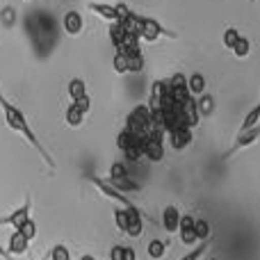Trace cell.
<instances>
[{"mask_svg": "<svg viewBox=\"0 0 260 260\" xmlns=\"http://www.w3.org/2000/svg\"><path fill=\"white\" fill-rule=\"evenodd\" d=\"M208 247H210V240H206V242H199L197 249H192L189 253H185L180 260H201V256L208 251Z\"/></svg>", "mask_w": 260, "mask_h": 260, "instance_id": "cell-31", "label": "cell"}, {"mask_svg": "<svg viewBox=\"0 0 260 260\" xmlns=\"http://www.w3.org/2000/svg\"><path fill=\"white\" fill-rule=\"evenodd\" d=\"M48 253H50V260H71V251L64 244H55Z\"/></svg>", "mask_w": 260, "mask_h": 260, "instance_id": "cell-32", "label": "cell"}, {"mask_svg": "<svg viewBox=\"0 0 260 260\" xmlns=\"http://www.w3.org/2000/svg\"><path fill=\"white\" fill-rule=\"evenodd\" d=\"M165 135L162 130H151L144 137V157L148 162H162L165 160Z\"/></svg>", "mask_w": 260, "mask_h": 260, "instance_id": "cell-3", "label": "cell"}, {"mask_svg": "<svg viewBox=\"0 0 260 260\" xmlns=\"http://www.w3.org/2000/svg\"><path fill=\"white\" fill-rule=\"evenodd\" d=\"M210 260H219V258H210Z\"/></svg>", "mask_w": 260, "mask_h": 260, "instance_id": "cell-38", "label": "cell"}, {"mask_svg": "<svg viewBox=\"0 0 260 260\" xmlns=\"http://www.w3.org/2000/svg\"><path fill=\"white\" fill-rule=\"evenodd\" d=\"M82 25H85V21H82L80 12L71 9V12L64 14V18H62V27H64V32H67V35H71V37L80 35V32H82Z\"/></svg>", "mask_w": 260, "mask_h": 260, "instance_id": "cell-12", "label": "cell"}, {"mask_svg": "<svg viewBox=\"0 0 260 260\" xmlns=\"http://www.w3.org/2000/svg\"><path fill=\"white\" fill-rule=\"evenodd\" d=\"M128 57V73H142L144 71V55L142 50L133 55H126Z\"/></svg>", "mask_w": 260, "mask_h": 260, "instance_id": "cell-27", "label": "cell"}, {"mask_svg": "<svg viewBox=\"0 0 260 260\" xmlns=\"http://www.w3.org/2000/svg\"><path fill=\"white\" fill-rule=\"evenodd\" d=\"M80 260H96V258H94V256H82Z\"/></svg>", "mask_w": 260, "mask_h": 260, "instance_id": "cell-37", "label": "cell"}, {"mask_svg": "<svg viewBox=\"0 0 260 260\" xmlns=\"http://www.w3.org/2000/svg\"><path fill=\"white\" fill-rule=\"evenodd\" d=\"M197 108H199V114H201V117H210V114L215 112V96L201 94L197 99Z\"/></svg>", "mask_w": 260, "mask_h": 260, "instance_id": "cell-21", "label": "cell"}, {"mask_svg": "<svg viewBox=\"0 0 260 260\" xmlns=\"http://www.w3.org/2000/svg\"><path fill=\"white\" fill-rule=\"evenodd\" d=\"M139 139H144V137H137V135H133V133H130V130H126V128H123L121 133L117 135V146L121 148V151H126V148L135 146V144H137Z\"/></svg>", "mask_w": 260, "mask_h": 260, "instance_id": "cell-23", "label": "cell"}, {"mask_svg": "<svg viewBox=\"0 0 260 260\" xmlns=\"http://www.w3.org/2000/svg\"><path fill=\"white\" fill-rule=\"evenodd\" d=\"M89 183L94 185V187L99 189L103 197H108V199H112V201H117L119 206H123V208H137V206H135V203L126 197V194L119 192V189L114 187L110 180H103V178H99V176H89Z\"/></svg>", "mask_w": 260, "mask_h": 260, "instance_id": "cell-4", "label": "cell"}, {"mask_svg": "<svg viewBox=\"0 0 260 260\" xmlns=\"http://www.w3.org/2000/svg\"><path fill=\"white\" fill-rule=\"evenodd\" d=\"M142 233H144V217H142V210H139V208H135V210H130L126 235H128V238H142Z\"/></svg>", "mask_w": 260, "mask_h": 260, "instance_id": "cell-14", "label": "cell"}, {"mask_svg": "<svg viewBox=\"0 0 260 260\" xmlns=\"http://www.w3.org/2000/svg\"><path fill=\"white\" fill-rule=\"evenodd\" d=\"M69 96H71V101H78V99H82V96H87V85L82 78H73V80L69 82Z\"/></svg>", "mask_w": 260, "mask_h": 260, "instance_id": "cell-24", "label": "cell"}, {"mask_svg": "<svg viewBox=\"0 0 260 260\" xmlns=\"http://www.w3.org/2000/svg\"><path fill=\"white\" fill-rule=\"evenodd\" d=\"M187 89L192 94V99H199L201 94H206V78H203V73H192L187 78Z\"/></svg>", "mask_w": 260, "mask_h": 260, "instance_id": "cell-15", "label": "cell"}, {"mask_svg": "<svg viewBox=\"0 0 260 260\" xmlns=\"http://www.w3.org/2000/svg\"><path fill=\"white\" fill-rule=\"evenodd\" d=\"M110 183L114 185V187L119 189V192H123V194H135V192H142V187H139L137 183H135L130 176H123V178H108Z\"/></svg>", "mask_w": 260, "mask_h": 260, "instance_id": "cell-16", "label": "cell"}, {"mask_svg": "<svg viewBox=\"0 0 260 260\" xmlns=\"http://www.w3.org/2000/svg\"><path fill=\"white\" fill-rule=\"evenodd\" d=\"M240 37H242V35H240L235 27H226V30H224V37H221V41H224V46H226L229 50H233V46L238 44Z\"/></svg>", "mask_w": 260, "mask_h": 260, "instance_id": "cell-30", "label": "cell"}, {"mask_svg": "<svg viewBox=\"0 0 260 260\" xmlns=\"http://www.w3.org/2000/svg\"><path fill=\"white\" fill-rule=\"evenodd\" d=\"M139 37H142L144 41H155V39H160V37H171L174 39V32H169V30H165V27L160 25V21H155V18H151V16H142V30H139Z\"/></svg>", "mask_w": 260, "mask_h": 260, "instance_id": "cell-5", "label": "cell"}, {"mask_svg": "<svg viewBox=\"0 0 260 260\" xmlns=\"http://www.w3.org/2000/svg\"><path fill=\"white\" fill-rule=\"evenodd\" d=\"M258 123H260V101H258V103L247 112V117H244L242 126H240V133H247V130L256 128Z\"/></svg>", "mask_w": 260, "mask_h": 260, "instance_id": "cell-19", "label": "cell"}, {"mask_svg": "<svg viewBox=\"0 0 260 260\" xmlns=\"http://www.w3.org/2000/svg\"><path fill=\"white\" fill-rule=\"evenodd\" d=\"M260 139V123L256 128H251V130H247V133H240L238 135V139H235V144L226 151V155H224V160H229L231 155H235V153H240V151H244V148H249L251 144H256Z\"/></svg>", "mask_w": 260, "mask_h": 260, "instance_id": "cell-7", "label": "cell"}, {"mask_svg": "<svg viewBox=\"0 0 260 260\" xmlns=\"http://www.w3.org/2000/svg\"><path fill=\"white\" fill-rule=\"evenodd\" d=\"M71 103H76L78 105V108H80L82 110V112H89V108H91V99H89V96H82V99H78V101H71Z\"/></svg>", "mask_w": 260, "mask_h": 260, "instance_id": "cell-35", "label": "cell"}, {"mask_svg": "<svg viewBox=\"0 0 260 260\" xmlns=\"http://www.w3.org/2000/svg\"><path fill=\"white\" fill-rule=\"evenodd\" d=\"M130 210H135V208H123V206L114 208V224H117V229L121 231V233H126V229H128Z\"/></svg>", "mask_w": 260, "mask_h": 260, "instance_id": "cell-22", "label": "cell"}, {"mask_svg": "<svg viewBox=\"0 0 260 260\" xmlns=\"http://www.w3.org/2000/svg\"><path fill=\"white\" fill-rule=\"evenodd\" d=\"M0 258H3V260H16V256L7 253V249H5V247H0ZM41 260H50V253H46V256L41 258Z\"/></svg>", "mask_w": 260, "mask_h": 260, "instance_id": "cell-36", "label": "cell"}, {"mask_svg": "<svg viewBox=\"0 0 260 260\" xmlns=\"http://www.w3.org/2000/svg\"><path fill=\"white\" fill-rule=\"evenodd\" d=\"M194 233H197L199 242H206V240L212 238V229H210V221L203 219V217H197L194 219Z\"/></svg>", "mask_w": 260, "mask_h": 260, "instance_id": "cell-18", "label": "cell"}, {"mask_svg": "<svg viewBox=\"0 0 260 260\" xmlns=\"http://www.w3.org/2000/svg\"><path fill=\"white\" fill-rule=\"evenodd\" d=\"M30 210H32V201L25 199V203H23L21 208H16L14 212H9L7 217H0V226H12L14 231H18L27 219H30Z\"/></svg>", "mask_w": 260, "mask_h": 260, "instance_id": "cell-6", "label": "cell"}, {"mask_svg": "<svg viewBox=\"0 0 260 260\" xmlns=\"http://www.w3.org/2000/svg\"><path fill=\"white\" fill-rule=\"evenodd\" d=\"M123 37H126V30H123V25L119 21L110 23V41H112L114 48H119V46L123 44Z\"/></svg>", "mask_w": 260, "mask_h": 260, "instance_id": "cell-25", "label": "cell"}, {"mask_svg": "<svg viewBox=\"0 0 260 260\" xmlns=\"http://www.w3.org/2000/svg\"><path fill=\"white\" fill-rule=\"evenodd\" d=\"M192 139H194L192 128H176L169 133V144L174 151H185L192 144Z\"/></svg>", "mask_w": 260, "mask_h": 260, "instance_id": "cell-9", "label": "cell"}, {"mask_svg": "<svg viewBox=\"0 0 260 260\" xmlns=\"http://www.w3.org/2000/svg\"><path fill=\"white\" fill-rule=\"evenodd\" d=\"M249 53H251V39H247V37H240L238 44L233 46V55H235V57H247Z\"/></svg>", "mask_w": 260, "mask_h": 260, "instance_id": "cell-28", "label": "cell"}, {"mask_svg": "<svg viewBox=\"0 0 260 260\" xmlns=\"http://www.w3.org/2000/svg\"><path fill=\"white\" fill-rule=\"evenodd\" d=\"M87 7L96 14V16L105 18L108 23H114L119 21V14H117V5H105V3H89Z\"/></svg>", "mask_w": 260, "mask_h": 260, "instance_id": "cell-13", "label": "cell"}, {"mask_svg": "<svg viewBox=\"0 0 260 260\" xmlns=\"http://www.w3.org/2000/svg\"><path fill=\"white\" fill-rule=\"evenodd\" d=\"M180 210L176 206H167L165 210H162V229L167 231L169 235L178 233V226H180Z\"/></svg>", "mask_w": 260, "mask_h": 260, "instance_id": "cell-10", "label": "cell"}, {"mask_svg": "<svg viewBox=\"0 0 260 260\" xmlns=\"http://www.w3.org/2000/svg\"><path fill=\"white\" fill-rule=\"evenodd\" d=\"M126 130L137 137H146L151 133V110L148 105H137L126 119Z\"/></svg>", "mask_w": 260, "mask_h": 260, "instance_id": "cell-2", "label": "cell"}, {"mask_svg": "<svg viewBox=\"0 0 260 260\" xmlns=\"http://www.w3.org/2000/svg\"><path fill=\"white\" fill-rule=\"evenodd\" d=\"M64 119H67V123L71 128H80L82 121H85V112H82V110L78 108L76 103H71L67 108V112H64Z\"/></svg>", "mask_w": 260, "mask_h": 260, "instance_id": "cell-17", "label": "cell"}, {"mask_svg": "<svg viewBox=\"0 0 260 260\" xmlns=\"http://www.w3.org/2000/svg\"><path fill=\"white\" fill-rule=\"evenodd\" d=\"M194 215H183L180 217V226H178V235H180V242L185 247H197L199 240H197V233H194Z\"/></svg>", "mask_w": 260, "mask_h": 260, "instance_id": "cell-8", "label": "cell"}, {"mask_svg": "<svg viewBox=\"0 0 260 260\" xmlns=\"http://www.w3.org/2000/svg\"><path fill=\"white\" fill-rule=\"evenodd\" d=\"M0 108H3V114H5V121H7V128H12V130H16L18 135H23L25 137V142L30 144L32 148H35L37 153H39L41 157H44V162L50 167V169H55V160L50 157V153L44 148V144L37 139V135H35V130L30 128V123H27V119H25V114L21 112V110L16 108V105H12L7 99H5L3 94H0Z\"/></svg>", "mask_w": 260, "mask_h": 260, "instance_id": "cell-1", "label": "cell"}, {"mask_svg": "<svg viewBox=\"0 0 260 260\" xmlns=\"http://www.w3.org/2000/svg\"><path fill=\"white\" fill-rule=\"evenodd\" d=\"M18 231H21V233L25 235V238L30 240V242H32V240H35V238H37V224H35V221H32V219H27L25 224H23V226H21V229H18Z\"/></svg>", "mask_w": 260, "mask_h": 260, "instance_id": "cell-33", "label": "cell"}, {"mask_svg": "<svg viewBox=\"0 0 260 260\" xmlns=\"http://www.w3.org/2000/svg\"><path fill=\"white\" fill-rule=\"evenodd\" d=\"M112 67H114V71H117L119 76H123V73H128V57L121 53V50H117V53H114Z\"/></svg>", "mask_w": 260, "mask_h": 260, "instance_id": "cell-29", "label": "cell"}, {"mask_svg": "<svg viewBox=\"0 0 260 260\" xmlns=\"http://www.w3.org/2000/svg\"><path fill=\"white\" fill-rule=\"evenodd\" d=\"M146 251H148V258L160 260V258H165V253H167V244L162 242V240H151Z\"/></svg>", "mask_w": 260, "mask_h": 260, "instance_id": "cell-26", "label": "cell"}, {"mask_svg": "<svg viewBox=\"0 0 260 260\" xmlns=\"http://www.w3.org/2000/svg\"><path fill=\"white\" fill-rule=\"evenodd\" d=\"M110 260H137V253H135L133 247H126V244H117L110 251Z\"/></svg>", "mask_w": 260, "mask_h": 260, "instance_id": "cell-20", "label": "cell"}, {"mask_svg": "<svg viewBox=\"0 0 260 260\" xmlns=\"http://www.w3.org/2000/svg\"><path fill=\"white\" fill-rule=\"evenodd\" d=\"M30 251V240L21 233V231H14L9 235V242H7V253L12 256H23V253Z\"/></svg>", "mask_w": 260, "mask_h": 260, "instance_id": "cell-11", "label": "cell"}, {"mask_svg": "<svg viewBox=\"0 0 260 260\" xmlns=\"http://www.w3.org/2000/svg\"><path fill=\"white\" fill-rule=\"evenodd\" d=\"M123 176H128V169L123 162H114L112 167H110V178H123Z\"/></svg>", "mask_w": 260, "mask_h": 260, "instance_id": "cell-34", "label": "cell"}]
</instances>
